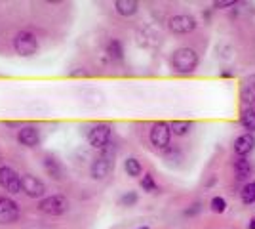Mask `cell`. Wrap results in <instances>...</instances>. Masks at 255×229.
Here are the masks:
<instances>
[{
    "instance_id": "1",
    "label": "cell",
    "mask_w": 255,
    "mask_h": 229,
    "mask_svg": "<svg viewBox=\"0 0 255 229\" xmlns=\"http://www.w3.org/2000/svg\"><path fill=\"white\" fill-rule=\"evenodd\" d=\"M114 168V147L109 143L105 149H101V155H97L90 166V174L94 179H105Z\"/></svg>"
},
{
    "instance_id": "2",
    "label": "cell",
    "mask_w": 255,
    "mask_h": 229,
    "mask_svg": "<svg viewBox=\"0 0 255 229\" xmlns=\"http://www.w3.org/2000/svg\"><path fill=\"white\" fill-rule=\"evenodd\" d=\"M172 65L181 75H191L198 67V53L194 48H177L172 55Z\"/></svg>"
},
{
    "instance_id": "3",
    "label": "cell",
    "mask_w": 255,
    "mask_h": 229,
    "mask_svg": "<svg viewBox=\"0 0 255 229\" xmlns=\"http://www.w3.org/2000/svg\"><path fill=\"white\" fill-rule=\"evenodd\" d=\"M69 199L65 195H50V197H44L40 199L38 203V210L42 214H48V216H63L67 210H69Z\"/></svg>"
},
{
    "instance_id": "4",
    "label": "cell",
    "mask_w": 255,
    "mask_h": 229,
    "mask_svg": "<svg viewBox=\"0 0 255 229\" xmlns=\"http://www.w3.org/2000/svg\"><path fill=\"white\" fill-rule=\"evenodd\" d=\"M14 48H16V52H17L19 55H23V57L34 55V53L38 52V40H36L34 33L25 31V29L19 31V33H16V36H14Z\"/></svg>"
},
{
    "instance_id": "5",
    "label": "cell",
    "mask_w": 255,
    "mask_h": 229,
    "mask_svg": "<svg viewBox=\"0 0 255 229\" xmlns=\"http://www.w3.org/2000/svg\"><path fill=\"white\" fill-rule=\"evenodd\" d=\"M0 187L12 195L21 193V176L10 166H0Z\"/></svg>"
},
{
    "instance_id": "6",
    "label": "cell",
    "mask_w": 255,
    "mask_h": 229,
    "mask_svg": "<svg viewBox=\"0 0 255 229\" xmlns=\"http://www.w3.org/2000/svg\"><path fill=\"white\" fill-rule=\"evenodd\" d=\"M111 136H112V130L109 124H96L88 132V141L96 149H105L111 143Z\"/></svg>"
},
{
    "instance_id": "7",
    "label": "cell",
    "mask_w": 255,
    "mask_h": 229,
    "mask_svg": "<svg viewBox=\"0 0 255 229\" xmlns=\"http://www.w3.org/2000/svg\"><path fill=\"white\" fill-rule=\"evenodd\" d=\"M21 191L31 199H44L46 185H44L42 179H38L36 176L25 174V176H21Z\"/></svg>"
},
{
    "instance_id": "8",
    "label": "cell",
    "mask_w": 255,
    "mask_h": 229,
    "mask_svg": "<svg viewBox=\"0 0 255 229\" xmlns=\"http://www.w3.org/2000/svg\"><path fill=\"white\" fill-rule=\"evenodd\" d=\"M149 138H151V143L156 149H166L170 145V140H172L170 124H166V123H154L151 132H149Z\"/></svg>"
},
{
    "instance_id": "9",
    "label": "cell",
    "mask_w": 255,
    "mask_h": 229,
    "mask_svg": "<svg viewBox=\"0 0 255 229\" xmlns=\"http://www.w3.org/2000/svg\"><path fill=\"white\" fill-rule=\"evenodd\" d=\"M168 27L175 35H187V33H192L196 29V19L192 16H189V14H177L174 18H170Z\"/></svg>"
},
{
    "instance_id": "10",
    "label": "cell",
    "mask_w": 255,
    "mask_h": 229,
    "mask_svg": "<svg viewBox=\"0 0 255 229\" xmlns=\"http://www.w3.org/2000/svg\"><path fill=\"white\" fill-rule=\"evenodd\" d=\"M19 204L8 197H0V224H16L19 220Z\"/></svg>"
},
{
    "instance_id": "11",
    "label": "cell",
    "mask_w": 255,
    "mask_h": 229,
    "mask_svg": "<svg viewBox=\"0 0 255 229\" xmlns=\"http://www.w3.org/2000/svg\"><path fill=\"white\" fill-rule=\"evenodd\" d=\"M254 149H255L254 134L246 132V134H242V136H238V138L234 140V153H236L238 157H246V155H250Z\"/></svg>"
},
{
    "instance_id": "12",
    "label": "cell",
    "mask_w": 255,
    "mask_h": 229,
    "mask_svg": "<svg viewBox=\"0 0 255 229\" xmlns=\"http://www.w3.org/2000/svg\"><path fill=\"white\" fill-rule=\"evenodd\" d=\"M17 140L25 147H36L40 143V132L34 126H23L17 132Z\"/></svg>"
},
{
    "instance_id": "13",
    "label": "cell",
    "mask_w": 255,
    "mask_h": 229,
    "mask_svg": "<svg viewBox=\"0 0 255 229\" xmlns=\"http://www.w3.org/2000/svg\"><path fill=\"white\" fill-rule=\"evenodd\" d=\"M42 166H44V170L48 172V176H50L51 179L61 181V179L65 178V168H63V164H61L57 159H53V157H44Z\"/></svg>"
},
{
    "instance_id": "14",
    "label": "cell",
    "mask_w": 255,
    "mask_h": 229,
    "mask_svg": "<svg viewBox=\"0 0 255 229\" xmlns=\"http://www.w3.org/2000/svg\"><path fill=\"white\" fill-rule=\"evenodd\" d=\"M114 10H116L120 16L129 18V16L137 14V10H139V2H135V0H116V2H114Z\"/></svg>"
},
{
    "instance_id": "15",
    "label": "cell",
    "mask_w": 255,
    "mask_h": 229,
    "mask_svg": "<svg viewBox=\"0 0 255 229\" xmlns=\"http://www.w3.org/2000/svg\"><path fill=\"white\" fill-rule=\"evenodd\" d=\"M124 170H126V174L129 178H137V176L143 174V166H141V162L135 157H128L124 160Z\"/></svg>"
},
{
    "instance_id": "16",
    "label": "cell",
    "mask_w": 255,
    "mask_h": 229,
    "mask_svg": "<svg viewBox=\"0 0 255 229\" xmlns=\"http://www.w3.org/2000/svg\"><path fill=\"white\" fill-rule=\"evenodd\" d=\"M240 124L246 128L250 134H254L255 132V111L254 109H242V113H240Z\"/></svg>"
},
{
    "instance_id": "17",
    "label": "cell",
    "mask_w": 255,
    "mask_h": 229,
    "mask_svg": "<svg viewBox=\"0 0 255 229\" xmlns=\"http://www.w3.org/2000/svg\"><path fill=\"white\" fill-rule=\"evenodd\" d=\"M234 170H236L238 178L244 179L252 174V164H250V160H248L246 157H238V159L234 160Z\"/></svg>"
},
{
    "instance_id": "18",
    "label": "cell",
    "mask_w": 255,
    "mask_h": 229,
    "mask_svg": "<svg viewBox=\"0 0 255 229\" xmlns=\"http://www.w3.org/2000/svg\"><path fill=\"white\" fill-rule=\"evenodd\" d=\"M107 53H109L112 59L120 61V59L124 57V46H122V42H120L118 38H111L109 44H107Z\"/></svg>"
},
{
    "instance_id": "19",
    "label": "cell",
    "mask_w": 255,
    "mask_h": 229,
    "mask_svg": "<svg viewBox=\"0 0 255 229\" xmlns=\"http://www.w3.org/2000/svg\"><path fill=\"white\" fill-rule=\"evenodd\" d=\"M192 128V123L191 121H174L170 124V132H174L175 136H187Z\"/></svg>"
},
{
    "instance_id": "20",
    "label": "cell",
    "mask_w": 255,
    "mask_h": 229,
    "mask_svg": "<svg viewBox=\"0 0 255 229\" xmlns=\"http://www.w3.org/2000/svg\"><path fill=\"white\" fill-rule=\"evenodd\" d=\"M242 102L246 103L248 109H254L255 111V84H250V86L242 88Z\"/></svg>"
},
{
    "instance_id": "21",
    "label": "cell",
    "mask_w": 255,
    "mask_h": 229,
    "mask_svg": "<svg viewBox=\"0 0 255 229\" xmlns=\"http://www.w3.org/2000/svg\"><path fill=\"white\" fill-rule=\"evenodd\" d=\"M240 197H242V203L244 204H254L255 203V181H250V183H246V185L242 187Z\"/></svg>"
},
{
    "instance_id": "22",
    "label": "cell",
    "mask_w": 255,
    "mask_h": 229,
    "mask_svg": "<svg viewBox=\"0 0 255 229\" xmlns=\"http://www.w3.org/2000/svg\"><path fill=\"white\" fill-rule=\"evenodd\" d=\"M141 187H143V191H147V193L158 191V185H156V181H154L153 174H145V176H143V179H141Z\"/></svg>"
},
{
    "instance_id": "23",
    "label": "cell",
    "mask_w": 255,
    "mask_h": 229,
    "mask_svg": "<svg viewBox=\"0 0 255 229\" xmlns=\"http://www.w3.org/2000/svg\"><path fill=\"white\" fill-rule=\"evenodd\" d=\"M137 193L135 191H128V193H124L120 199H118V204L120 206H133V204H137Z\"/></svg>"
},
{
    "instance_id": "24",
    "label": "cell",
    "mask_w": 255,
    "mask_h": 229,
    "mask_svg": "<svg viewBox=\"0 0 255 229\" xmlns=\"http://www.w3.org/2000/svg\"><path fill=\"white\" fill-rule=\"evenodd\" d=\"M211 210L217 212V214L225 212V210H227V201H225L223 197H213V199H211Z\"/></svg>"
},
{
    "instance_id": "25",
    "label": "cell",
    "mask_w": 255,
    "mask_h": 229,
    "mask_svg": "<svg viewBox=\"0 0 255 229\" xmlns=\"http://www.w3.org/2000/svg\"><path fill=\"white\" fill-rule=\"evenodd\" d=\"M213 6L215 8H229V6H234V0H221V2H215Z\"/></svg>"
},
{
    "instance_id": "26",
    "label": "cell",
    "mask_w": 255,
    "mask_h": 229,
    "mask_svg": "<svg viewBox=\"0 0 255 229\" xmlns=\"http://www.w3.org/2000/svg\"><path fill=\"white\" fill-rule=\"evenodd\" d=\"M250 229H255V218L252 220V222H250Z\"/></svg>"
},
{
    "instance_id": "27",
    "label": "cell",
    "mask_w": 255,
    "mask_h": 229,
    "mask_svg": "<svg viewBox=\"0 0 255 229\" xmlns=\"http://www.w3.org/2000/svg\"><path fill=\"white\" fill-rule=\"evenodd\" d=\"M137 229H149V226H141V228H137Z\"/></svg>"
},
{
    "instance_id": "28",
    "label": "cell",
    "mask_w": 255,
    "mask_h": 229,
    "mask_svg": "<svg viewBox=\"0 0 255 229\" xmlns=\"http://www.w3.org/2000/svg\"><path fill=\"white\" fill-rule=\"evenodd\" d=\"M0 162H2V155H0Z\"/></svg>"
}]
</instances>
